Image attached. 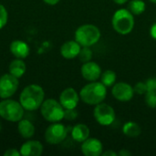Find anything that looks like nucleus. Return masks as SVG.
<instances>
[{"mask_svg":"<svg viewBox=\"0 0 156 156\" xmlns=\"http://www.w3.org/2000/svg\"><path fill=\"white\" fill-rule=\"evenodd\" d=\"M146 9V4L143 0H132L129 2L128 10L133 16H139L144 13Z\"/></svg>","mask_w":156,"mask_h":156,"instance_id":"obj_21","label":"nucleus"},{"mask_svg":"<svg viewBox=\"0 0 156 156\" xmlns=\"http://www.w3.org/2000/svg\"><path fill=\"white\" fill-rule=\"evenodd\" d=\"M65 109L59 101L54 99H48L40 106L42 117L49 122H58L64 119Z\"/></svg>","mask_w":156,"mask_h":156,"instance_id":"obj_6","label":"nucleus"},{"mask_svg":"<svg viewBox=\"0 0 156 156\" xmlns=\"http://www.w3.org/2000/svg\"><path fill=\"white\" fill-rule=\"evenodd\" d=\"M102 156H118V153H115L112 150H107L102 153Z\"/></svg>","mask_w":156,"mask_h":156,"instance_id":"obj_32","label":"nucleus"},{"mask_svg":"<svg viewBox=\"0 0 156 156\" xmlns=\"http://www.w3.org/2000/svg\"><path fill=\"white\" fill-rule=\"evenodd\" d=\"M24 108L20 102L10 100L3 99L0 101V117L11 122H18L23 119Z\"/></svg>","mask_w":156,"mask_h":156,"instance_id":"obj_5","label":"nucleus"},{"mask_svg":"<svg viewBox=\"0 0 156 156\" xmlns=\"http://www.w3.org/2000/svg\"><path fill=\"white\" fill-rule=\"evenodd\" d=\"M145 103L146 105L151 108V109H155L156 108V94L154 93H149L147 92L145 94Z\"/></svg>","mask_w":156,"mask_h":156,"instance_id":"obj_25","label":"nucleus"},{"mask_svg":"<svg viewBox=\"0 0 156 156\" xmlns=\"http://www.w3.org/2000/svg\"><path fill=\"white\" fill-rule=\"evenodd\" d=\"M145 83H146V86H147V92L156 94V78H150V79H148L145 81Z\"/></svg>","mask_w":156,"mask_h":156,"instance_id":"obj_28","label":"nucleus"},{"mask_svg":"<svg viewBox=\"0 0 156 156\" xmlns=\"http://www.w3.org/2000/svg\"><path fill=\"white\" fill-rule=\"evenodd\" d=\"M107 96V87L101 82L91 81L80 91V99L88 105H97L103 102Z\"/></svg>","mask_w":156,"mask_h":156,"instance_id":"obj_2","label":"nucleus"},{"mask_svg":"<svg viewBox=\"0 0 156 156\" xmlns=\"http://www.w3.org/2000/svg\"><path fill=\"white\" fill-rule=\"evenodd\" d=\"M79 58L80 60L84 63L91 60L92 58V50L90 49V47H81V49L79 54Z\"/></svg>","mask_w":156,"mask_h":156,"instance_id":"obj_23","label":"nucleus"},{"mask_svg":"<svg viewBox=\"0 0 156 156\" xmlns=\"http://www.w3.org/2000/svg\"><path fill=\"white\" fill-rule=\"evenodd\" d=\"M78 117V112L76 109H66L64 112V119L68 121H74Z\"/></svg>","mask_w":156,"mask_h":156,"instance_id":"obj_27","label":"nucleus"},{"mask_svg":"<svg viewBox=\"0 0 156 156\" xmlns=\"http://www.w3.org/2000/svg\"><path fill=\"white\" fill-rule=\"evenodd\" d=\"M122 133L130 138H136L142 133L141 126L134 122H127L122 126Z\"/></svg>","mask_w":156,"mask_h":156,"instance_id":"obj_20","label":"nucleus"},{"mask_svg":"<svg viewBox=\"0 0 156 156\" xmlns=\"http://www.w3.org/2000/svg\"><path fill=\"white\" fill-rule=\"evenodd\" d=\"M8 19V13L6 8L0 4V29H2L7 23Z\"/></svg>","mask_w":156,"mask_h":156,"instance_id":"obj_24","label":"nucleus"},{"mask_svg":"<svg viewBox=\"0 0 156 156\" xmlns=\"http://www.w3.org/2000/svg\"><path fill=\"white\" fill-rule=\"evenodd\" d=\"M81 152L85 156H101L103 153V145L97 138H88L81 143Z\"/></svg>","mask_w":156,"mask_h":156,"instance_id":"obj_13","label":"nucleus"},{"mask_svg":"<svg viewBox=\"0 0 156 156\" xmlns=\"http://www.w3.org/2000/svg\"><path fill=\"white\" fill-rule=\"evenodd\" d=\"M75 40L81 47H91L99 42L101 37L100 28L92 24H84L75 31Z\"/></svg>","mask_w":156,"mask_h":156,"instance_id":"obj_4","label":"nucleus"},{"mask_svg":"<svg viewBox=\"0 0 156 156\" xmlns=\"http://www.w3.org/2000/svg\"><path fill=\"white\" fill-rule=\"evenodd\" d=\"M112 94L113 98L122 102L130 101L134 96V90L132 85L127 82L120 81L116 82L112 89Z\"/></svg>","mask_w":156,"mask_h":156,"instance_id":"obj_10","label":"nucleus"},{"mask_svg":"<svg viewBox=\"0 0 156 156\" xmlns=\"http://www.w3.org/2000/svg\"><path fill=\"white\" fill-rule=\"evenodd\" d=\"M17 131L21 137H23L24 139H29L34 136L36 129L34 124L30 121L22 119L18 122Z\"/></svg>","mask_w":156,"mask_h":156,"instance_id":"obj_18","label":"nucleus"},{"mask_svg":"<svg viewBox=\"0 0 156 156\" xmlns=\"http://www.w3.org/2000/svg\"><path fill=\"white\" fill-rule=\"evenodd\" d=\"M135 20L133 15L126 8L116 10L112 18V25L115 32L125 36L130 34L134 27Z\"/></svg>","mask_w":156,"mask_h":156,"instance_id":"obj_3","label":"nucleus"},{"mask_svg":"<svg viewBox=\"0 0 156 156\" xmlns=\"http://www.w3.org/2000/svg\"><path fill=\"white\" fill-rule=\"evenodd\" d=\"M47 5H57L60 0H43Z\"/></svg>","mask_w":156,"mask_h":156,"instance_id":"obj_33","label":"nucleus"},{"mask_svg":"<svg viewBox=\"0 0 156 156\" xmlns=\"http://www.w3.org/2000/svg\"><path fill=\"white\" fill-rule=\"evenodd\" d=\"M101 82L102 84H104L107 88L108 87H112L115 83H116V73L113 70L111 69H107L104 72L101 73Z\"/></svg>","mask_w":156,"mask_h":156,"instance_id":"obj_22","label":"nucleus"},{"mask_svg":"<svg viewBox=\"0 0 156 156\" xmlns=\"http://www.w3.org/2000/svg\"><path fill=\"white\" fill-rule=\"evenodd\" d=\"M118 155L120 156H130L132 155V153L128 150V149H122L119 153Z\"/></svg>","mask_w":156,"mask_h":156,"instance_id":"obj_31","label":"nucleus"},{"mask_svg":"<svg viewBox=\"0 0 156 156\" xmlns=\"http://www.w3.org/2000/svg\"><path fill=\"white\" fill-rule=\"evenodd\" d=\"M43 145L39 141H27L20 147V154L23 156H40L43 153Z\"/></svg>","mask_w":156,"mask_h":156,"instance_id":"obj_14","label":"nucleus"},{"mask_svg":"<svg viewBox=\"0 0 156 156\" xmlns=\"http://www.w3.org/2000/svg\"><path fill=\"white\" fill-rule=\"evenodd\" d=\"M4 155L5 156H19L21 155L20 152L17 151L16 149H13V148H10V149H7L5 153H4Z\"/></svg>","mask_w":156,"mask_h":156,"instance_id":"obj_29","label":"nucleus"},{"mask_svg":"<svg viewBox=\"0 0 156 156\" xmlns=\"http://www.w3.org/2000/svg\"><path fill=\"white\" fill-rule=\"evenodd\" d=\"M90 130L84 123H78L72 127L71 130V137L77 143H83L90 137Z\"/></svg>","mask_w":156,"mask_h":156,"instance_id":"obj_17","label":"nucleus"},{"mask_svg":"<svg viewBox=\"0 0 156 156\" xmlns=\"http://www.w3.org/2000/svg\"><path fill=\"white\" fill-rule=\"evenodd\" d=\"M81 46L76 40H69L65 42L60 48V54L64 58L72 59L79 56Z\"/></svg>","mask_w":156,"mask_h":156,"instance_id":"obj_15","label":"nucleus"},{"mask_svg":"<svg viewBox=\"0 0 156 156\" xmlns=\"http://www.w3.org/2000/svg\"><path fill=\"white\" fill-rule=\"evenodd\" d=\"M115 4H117V5H124L125 3H127L129 0H112Z\"/></svg>","mask_w":156,"mask_h":156,"instance_id":"obj_34","label":"nucleus"},{"mask_svg":"<svg viewBox=\"0 0 156 156\" xmlns=\"http://www.w3.org/2000/svg\"><path fill=\"white\" fill-rule=\"evenodd\" d=\"M80 73L82 78L89 81H97L101 75V66L94 62V61H88V62H84L80 68Z\"/></svg>","mask_w":156,"mask_h":156,"instance_id":"obj_11","label":"nucleus"},{"mask_svg":"<svg viewBox=\"0 0 156 156\" xmlns=\"http://www.w3.org/2000/svg\"><path fill=\"white\" fill-rule=\"evenodd\" d=\"M18 79L15 76L4 74L0 77V98L8 99L12 97L18 89Z\"/></svg>","mask_w":156,"mask_h":156,"instance_id":"obj_9","label":"nucleus"},{"mask_svg":"<svg viewBox=\"0 0 156 156\" xmlns=\"http://www.w3.org/2000/svg\"><path fill=\"white\" fill-rule=\"evenodd\" d=\"M68 135V129L62 123L52 122L45 132V140L49 144H61Z\"/></svg>","mask_w":156,"mask_h":156,"instance_id":"obj_8","label":"nucleus"},{"mask_svg":"<svg viewBox=\"0 0 156 156\" xmlns=\"http://www.w3.org/2000/svg\"><path fill=\"white\" fill-rule=\"evenodd\" d=\"M133 90H134V93H137V94H139V95H145V93L147 92V86H146V83H145V82L139 81V82H137V83L134 85Z\"/></svg>","mask_w":156,"mask_h":156,"instance_id":"obj_26","label":"nucleus"},{"mask_svg":"<svg viewBox=\"0 0 156 156\" xmlns=\"http://www.w3.org/2000/svg\"><path fill=\"white\" fill-rule=\"evenodd\" d=\"M45 101V92L41 86L31 84L24 88L20 96L19 102L27 111H36L40 108Z\"/></svg>","mask_w":156,"mask_h":156,"instance_id":"obj_1","label":"nucleus"},{"mask_svg":"<svg viewBox=\"0 0 156 156\" xmlns=\"http://www.w3.org/2000/svg\"><path fill=\"white\" fill-rule=\"evenodd\" d=\"M8 70L11 75L19 79L21 77H23V75L26 73L27 66L21 58H16V59H14L13 61H11V63L9 64V67H8Z\"/></svg>","mask_w":156,"mask_h":156,"instance_id":"obj_19","label":"nucleus"},{"mask_svg":"<svg viewBox=\"0 0 156 156\" xmlns=\"http://www.w3.org/2000/svg\"><path fill=\"white\" fill-rule=\"evenodd\" d=\"M9 48L13 56H15L16 58H21V59L26 58L30 52V48L26 42L19 39L12 41Z\"/></svg>","mask_w":156,"mask_h":156,"instance_id":"obj_16","label":"nucleus"},{"mask_svg":"<svg viewBox=\"0 0 156 156\" xmlns=\"http://www.w3.org/2000/svg\"><path fill=\"white\" fill-rule=\"evenodd\" d=\"M93 117L100 125L110 126L115 121L116 114L114 109L111 105L105 102H101L95 105L93 110Z\"/></svg>","mask_w":156,"mask_h":156,"instance_id":"obj_7","label":"nucleus"},{"mask_svg":"<svg viewBox=\"0 0 156 156\" xmlns=\"http://www.w3.org/2000/svg\"><path fill=\"white\" fill-rule=\"evenodd\" d=\"M80 94L73 88H67L59 95V102L66 109H76L80 101Z\"/></svg>","mask_w":156,"mask_h":156,"instance_id":"obj_12","label":"nucleus"},{"mask_svg":"<svg viewBox=\"0 0 156 156\" xmlns=\"http://www.w3.org/2000/svg\"><path fill=\"white\" fill-rule=\"evenodd\" d=\"M150 35L154 39H156V23H154L150 27Z\"/></svg>","mask_w":156,"mask_h":156,"instance_id":"obj_30","label":"nucleus"},{"mask_svg":"<svg viewBox=\"0 0 156 156\" xmlns=\"http://www.w3.org/2000/svg\"><path fill=\"white\" fill-rule=\"evenodd\" d=\"M152 3H154V4H156V0H150Z\"/></svg>","mask_w":156,"mask_h":156,"instance_id":"obj_35","label":"nucleus"},{"mask_svg":"<svg viewBox=\"0 0 156 156\" xmlns=\"http://www.w3.org/2000/svg\"><path fill=\"white\" fill-rule=\"evenodd\" d=\"M1 130H2V127H1V123H0V132H1Z\"/></svg>","mask_w":156,"mask_h":156,"instance_id":"obj_36","label":"nucleus"}]
</instances>
